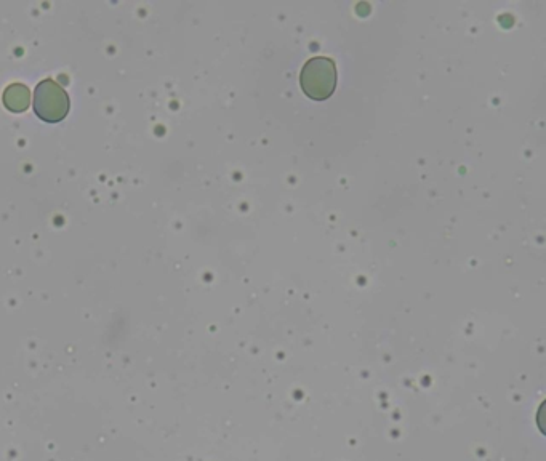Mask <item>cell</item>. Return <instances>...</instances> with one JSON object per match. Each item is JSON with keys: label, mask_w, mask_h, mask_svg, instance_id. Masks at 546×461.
<instances>
[{"label": "cell", "mask_w": 546, "mask_h": 461, "mask_svg": "<svg viewBox=\"0 0 546 461\" xmlns=\"http://www.w3.org/2000/svg\"><path fill=\"white\" fill-rule=\"evenodd\" d=\"M300 85L306 97L324 101L332 97L337 87V66L327 57L311 58L303 65L300 73Z\"/></svg>", "instance_id": "1"}, {"label": "cell", "mask_w": 546, "mask_h": 461, "mask_svg": "<svg viewBox=\"0 0 546 461\" xmlns=\"http://www.w3.org/2000/svg\"><path fill=\"white\" fill-rule=\"evenodd\" d=\"M34 113L49 124L65 121L69 113V97L66 90L53 79L37 84L34 90Z\"/></svg>", "instance_id": "2"}, {"label": "cell", "mask_w": 546, "mask_h": 461, "mask_svg": "<svg viewBox=\"0 0 546 461\" xmlns=\"http://www.w3.org/2000/svg\"><path fill=\"white\" fill-rule=\"evenodd\" d=\"M5 108L12 113H25L31 105V90L25 84H10L2 95Z\"/></svg>", "instance_id": "3"}]
</instances>
